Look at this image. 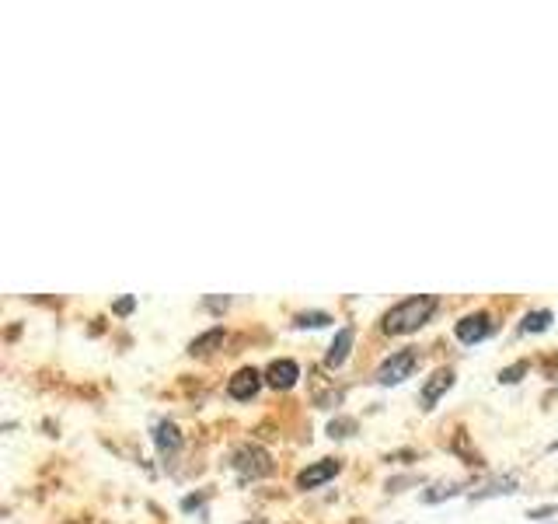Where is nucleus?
Masks as SVG:
<instances>
[{"mask_svg": "<svg viewBox=\"0 0 558 524\" xmlns=\"http://www.w3.org/2000/svg\"><path fill=\"white\" fill-rule=\"evenodd\" d=\"M440 308V298L436 294H415V298H405V301H398L391 312L380 318V328L387 332V336H408V332H415V328H422L433 312Z\"/></svg>", "mask_w": 558, "mask_h": 524, "instance_id": "f257e3e1", "label": "nucleus"}, {"mask_svg": "<svg viewBox=\"0 0 558 524\" xmlns=\"http://www.w3.org/2000/svg\"><path fill=\"white\" fill-rule=\"evenodd\" d=\"M231 468L238 472L241 483H248V479L269 475V472H273V458H269V451L259 447V444H241V447L231 454Z\"/></svg>", "mask_w": 558, "mask_h": 524, "instance_id": "f03ea898", "label": "nucleus"}, {"mask_svg": "<svg viewBox=\"0 0 558 524\" xmlns=\"http://www.w3.org/2000/svg\"><path fill=\"white\" fill-rule=\"evenodd\" d=\"M419 367V350H398V353H391L380 367H377V385H384V388H391V385H401L405 378H412V371Z\"/></svg>", "mask_w": 558, "mask_h": 524, "instance_id": "7ed1b4c3", "label": "nucleus"}, {"mask_svg": "<svg viewBox=\"0 0 558 524\" xmlns=\"http://www.w3.org/2000/svg\"><path fill=\"white\" fill-rule=\"evenodd\" d=\"M262 381H266V374H259L255 367H241V371L227 381V395H231V399H238V402H248V399H255V395H259Z\"/></svg>", "mask_w": 558, "mask_h": 524, "instance_id": "20e7f679", "label": "nucleus"}, {"mask_svg": "<svg viewBox=\"0 0 558 524\" xmlns=\"http://www.w3.org/2000/svg\"><path fill=\"white\" fill-rule=\"evenodd\" d=\"M454 336L467 343V346H474V343H481V339H488L492 336V318L485 312H474V314H465L458 325H454Z\"/></svg>", "mask_w": 558, "mask_h": 524, "instance_id": "39448f33", "label": "nucleus"}, {"mask_svg": "<svg viewBox=\"0 0 558 524\" xmlns=\"http://www.w3.org/2000/svg\"><path fill=\"white\" fill-rule=\"evenodd\" d=\"M339 468H342V461H335V458H321V461L307 465V468L297 475V486H300V490H318V486H325L328 479H335V475H339Z\"/></svg>", "mask_w": 558, "mask_h": 524, "instance_id": "423d86ee", "label": "nucleus"}, {"mask_svg": "<svg viewBox=\"0 0 558 524\" xmlns=\"http://www.w3.org/2000/svg\"><path fill=\"white\" fill-rule=\"evenodd\" d=\"M297 381H300V367H297L293 360H273V364L266 367V385L276 388V392L293 388Z\"/></svg>", "mask_w": 558, "mask_h": 524, "instance_id": "0eeeda50", "label": "nucleus"}, {"mask_svg": "<svg viewBox=\"0 0 558 524\" xmlns=\"http://www.w3.org/2000/svg\"><path fill=\"white\" fill-rule=\"evenodd\" d=\"M450 388H454V371H450V367L433 371V374H429V381L422 385V406H426V409H433V406L440 402V395H447Z\"/></svg>", "mask_w": 558, "mask_h": 524, "instance_id": "6e6552de", "label": "nucleus"}, {"mask_svg": "<svg viewBox=\"0 0 558 524\" xmlns=\"http://www.w3.org/2000/svg\"><path fill=\"white\" fill-rule=\"evenodd\" d=\"M154 444H157V451H161L164 458H175V454L182 451V433H179V426H175L171 419H161V423L154 426Z\"/></svg>", "mask_w": 558, "mask_h": 524, "instance_id": "1a4fd4ad", "label": "nucleus"}, {"mask_svg": "<svg viewBox=\"0 0 558 524\" xmlns=\"http://www.w3.org/2000/svg\"><path fill=\"white\" fill-rule=\"evenodd\" d=\"M353 339H356V328H353V325H342V328L335 332V339H332V346H328V367H342V364H346V357H349V350H353Z\"/></svg>", "mask_w": 558, "mask_h": 524, "instance_id": "9d476101", "label": "nucleus"}, {"mask_svg": "<svg viewBox=\"0 0 558 524\" xmlns=\"http://www.w3.org/2000/svg\"><path fill=\"white\" fill-rule=\"evenodd\" d=\"M220 343H223V325H213L209 332H202V336H195V339L188 343V353H192V357H206V353H213Z\"/></svg>", "mask_w": 558, "mask_h": 524, "instance_id": "9b49d317", "label": "nucleus"}, {"mask_svg": "<svg viewBox=\"0 0 558 524\" xmlns=\"http://www.w3.org/2000/svg\"><path fill=\"white\" fill-rule=\"evenodd\" d=\"M499 493H517V479H513V475H506V479H495V483H488L485 490H478L471 500H488V497H499Z\"/></svg>", "mask_w": 558, "mask_h": 524, "instance_id": "f8f14e48", "label": "nucleus"}, {"mask_svg": "<svg viewBox=\"0 0 558 524\" xmlns=\"http://www.w3.org/2000/svg\"><path fill=\"white\" fill-rule=\"evenodd\" d=\"M552 321H555V314L548 312V308H541V312H531L524 314V332H545V328H552Z\"/></svg>", "mask_w": 558, "mask_h": 524, "instance_id": "ddd939ff", "label": "nucleus"}, {"mask_svg": "<svg viewBox=\"0 0 558 524\" xmlns=\"http://www.w3.org/2000/svg\"><path fill=\"white\" fill-rule=\"evenodd\" d=\"M356 433V419L349 416H339L328 423V437H335V440H342V437H353Z\"/></svg>", "mask_w": 558, "mask_h": 524, "instance_id": "4468645a", "label": "nucleus"}, {"mask_svg": "<svg viewBox=\"0 0 558 524\" xmlns=\"http://www.w3.org/2000/svg\"><path fill=\"white\" fill-rule=\"evenodd\" d=\"M332 321V314H325V312H304V314H297V328H325Z\"/></svg>", "mask_w": 558, "mask_h": 524, "instance_id": "2eb2a0df", "label": "nucleus"}, {"mask_svg": "<svg viewBox=\"0 0 558 524\" xmlns=\"http://www.w3.org/2000/svg\"><path fill=\"white\" fill-rule=\"evenodd\" d=\"M458 493H461V490H458L454 483H440V486H433L422 500H426V504H436V500H443V497H458Z\"/></svg>", "mask_w": 558, "mask_h": 524, "instance_id": "dca6fc26", "label": "nucleus"}, {"mask_svg": "<svg viewBox=\"0 0 558 524\" xmlns=\"http://www.w3.org/2000/svg\"><path fill=\"white\" fill-rule=\"evenodd\" d=\"M524 374H527V364L520 360V364H513V367H506V371H499V381H502V385H517V381H520Z\"/></svg>", "mask_w": 558, "mask_h": 524, "instance_id": "f3484780", "label": "nucleus"}, {"mask_svg": "<svg viewBox=\"0 0 558 524\" xmlns=\"http://www.w3.org/2000/svg\"><path fill=\"white\" fill-rule=\"evenodd\" d=\"M136 308V298H122V301H115V314H129Z\"/></svg>", "mask_w": 558, "mask_h": 524, "instance_id": "a211bd4d", "label": "nucleus"}, {"mask_svg": "<svg viewBox=\"0 0 558 524\" xmlns=\"http://www.w3.org/2000/svg\"><path fill=\"white\" fill-rule=\"evenodd\" d=\"M227 305H231V298H209V301H206V308H209V312H223Z\"/></svg>", "mask_w": 558, "mask_h": 524, "instance_id": "6ab92c4d", "label": "nucleus"}, {"mask_svg": "<svg viewBox=\"0 0 558 524\" xmlns=\"http://www.w3.org/2000/svg\"><path fill=\"white\" fill-rule=\"evenodd\" d=\"M555 511H558L555 504H548V507H538V511H531V518H552Z\"/></svg>", "mask_w": 558, "mask_h": 524, "instance_id": "aec40b11", "label": "nucleus"}, {"mask_svg": "<svg viewBox=\"0 0 558 524\" xmlns=\"http://www.w3.org/2000/svg\"><path fill=\"white\" fill-rule=\"evenodd\" d=\"M552 451H558V440H555V444H552Z\"/></svg>", "mask_w": 558, "mask_h": 524, "instance_id": "412c9836", "label": "nucleus"}, {"mask_svg": "<svg viewBox=\"0 0 558 524\" xmlns=\"http://www.w3.org/2000/svg\"><path fill=\"white\" fill-rule=\"evenodd\" d=\"M255 524H259V521H255Z\"/></svg>", "mask_w": 558, "mask_h": 524, "instance_id": "4be33fe9", "label": "nucleus"}]
</instances>
